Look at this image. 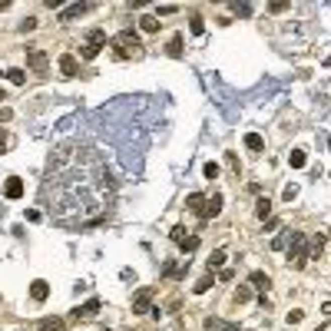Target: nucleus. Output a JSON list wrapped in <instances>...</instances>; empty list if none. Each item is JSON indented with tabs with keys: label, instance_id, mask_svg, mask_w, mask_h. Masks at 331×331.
I'll return each mask as SVG.
<instances>
[{
	"label": "nucleus",
	"instance_id": "15",
	"mask_svg": "<svg viewBox=\"0 0 331 331\" xmlns=\"http://www.w3.org/2000/svg\"><path fill=\"white\" fill-rule=\"evenodd\" d=\"M219 212H222V196H212L209 205H205V219H215Z\"/></svg>",
	"mask_w": 331,
	"mask_h": 331
},
{
	"label": "nucleus",
	"instance_id": "4",
	"mask_svg": "<svg viewBox=\"0 0 331 331\" xmlns=\"http://www.w3.org/2000/svg\"><path fill=\"white\" fill-rule=\"evenodd\" d=\"M27 63H30L37 73H47V70H50L47 53H43V50H37V47H33V50H27Z\"/></svg>",
	"mask_w": 331,
	"mask_h": 331
},
{
	"label": "nucleus",
	"instance_id": "36",
	"mask_svg": "<svg viewBox=\"0 0 331 331\" xmlns=\"http://www.w3.org/2000/svg\"><path fill=\"white\" fill-rule=\"evenodd\" d=\"M328 146H331V139H328Z\"/></svg>",
	"mask_w": 331,
	"mask_h": 331
},
{
	"label": "nucleus",
	"instance_id": "18",
	"mask_svg": "<svg viewBox=\"0 0 331 331\" xmlns=\"http://www.w3.org/2000/svg\"><path fill=\"white\" fill-rule=\"evenodd\" d=\"M245 146H249V149H255V152H259V149H265V139H262L259 133H249V136H245Z\"/></svg>",
	"mask_w": 331,
	"mask_h": 331
},
{
	"label": "nucleus",
	"instance_id": "9",
	"mask_svg": "<svg viewBox=\"0 0 331 331\" xmlns=\"http://www.w3.org/2000/svg\"><path fill=\"white\" fill-rule=\"evenodd\" d=\"M87 10H90V4H70L66 10H60V20H63V24L66 20H76V17H83Z\"/></svg>",
	"mask_w": 331,
	"mask_h": 331
},
{
	"label": "nucleus",
	"instance_id": "12",
	"mask_svg": "<svg viewBox=\"0 0 331 331\" xmlns=\"http://www.w3.org/2000/svg\"><path fill=\"white\" fill-rule=\"evenodd\" d=\"M4 196H7V199H20V196H24V182H20V179H7Z\"/></svg>",
	"mask_w": 331,
	"mask_h": 331
},
{
	"label": "nucleus",
	"instance_id": "19",
	"mask_svg": "<svg viewBox=\"0 0 331 331\" xmlns=\"http://www.w3.org/2000/svg\"><path fill=\"white\" fill-rule=\"evenodd\" d=\"M288 162H292V169H301V166L308 162V156L301 149H292V152H288Z\"/></svg>",
	"mask_w": 331,
	"mask_h": 331
},
{
	"label": "nucleus",
	"instance_id": "6",
	"mask_svg": "<svg viewBox=\"0 0 331 331\" xmlns=\"http://www.w3.org/2000/svg\"><path fill=\"white\" fill-rule=\"evenodd\" d=\"M96 311H100V301H96V298H90L83 308H76V311L70 315V321H87V318H93Z\"/></svg>",
	"mask_w": 331,
	"mask_h": 331
},
{
	"label": "nucleus",
	"instance_id": "24",
	"mask_svg": "<svg viewBox=\"0 0 331 331\" xmlns=\"http://www.w3.org/2000/svg\"><path fill=\"white\" fill-rule=\"evenodd\" d=\"M209 288H212V275H205V278H199V282H196V295H205Z\"/></svg>",
	"mask_w": 331,
	"mask_h": 331
},
{
	"label": "nucleus",
	"instance_id": "13",
	"mask_svg": "<svg viewBox=\"0 0 331 331\" xmlns=\"http://www.w3.org/2000/svg\"><path fill=\"white\" fill-rule=\"evenodd\" d=\"M103 43H106V33H103V30H90V37H87V47L100 53V47H103Z\"/></svg>",
	"mask_w": 331,
	"mask_h": 331
},
{
	"label": "nucleus",
	"instance_id": "11",
	"mask_svg": "<svg viewBox=\"0 0 331 331\" xmlns=\"http://www.w3.org/2000/svg\"><path fill=\"white\" fill-rule=\"evenodd\" d=\"M40 331H66V321L63 318H40Z\"/></svg>",
	"mask_w": 331,
	"mask_h": 331
},
{
	"label": "nucleus",
	"instance_id": "34",
	"mask_svg": "<svg viewBox=\"0 0 331 331\" xmlns=\"http://www.w3.org/2000/svg\"><path fill=\"white\" fill-rule=\"evenodd\" d=\"M7 142H10V139H7V136H4V133H0V152L7 149Z\"/></svg>",
	"mask_w": 331,
	"mask_h": 331
},
{
	"label": "nucleus",
	"instance_id": "10",
	"mask_svg": "<svg viewBox=\"0 0 331 331\" xmlns=\"http://www.w3.org/2000/svg\"><path fill=\"white\" fill-rule=\"evenodd\" d=\"M30 295H33V301H47V295H50V285L43 282V278H37V282L30 285Z\"/></svg>",
	"mask_w": 331,
	"mask_h": 331
},
{
	"label": "nucleus",
	"instance_id": "27",
	"mask_svg": "<svg viewBox=\"0 0 331 331\" xmlns=\"http://www.w3.org/2000/svg\"><path fill=\"white\" fill-rule=\"evenodd\" d=\"M249 298H252V292H249V288H235V305H245Z\"/></svg>",
	"mask_w": 331,
	"mask_h": 331
},
{
	"label": "nucleus",
	"instance_id": "21",
	"mask_svg": "<svg viewBox=\"0 0 331 331\" xmlns=\"http://www.w3.org/2000/svg\"><path fill=\"white\" fill-rule=\"evenodd\" d=\"M7 79L14 83V87H24V83H27V73L24 70H7Z\"/></svg>",
	"mask_w": 331,
	"mask_h": 331
},
{
	"label": "nucleus",
	"instance_id": "29",
	"mask_svg": "<svg viewBox=\"0 0 331 331\" xmlns=\"http://www.w3.org/2000/svg\"><path fill=\"white\" fill-rule=\"evenodd\" d=\"M219 278H222V282H232V278H235V272H232V268H219Z\"/></svg>",
	"mask_w": 331,
	"mask_h": 331
},
{
	"label": "nucleus",
	"instance_id": "28",
	"mask_svg": "<svg viewBox=\"0 0 331 331\" xmlns=\"http://www.w3.org/2000/svg\"><path fill=\"white\" fill-rule=\"evenodd\" d=\"M189 30H192V33H196V37H199V33H202V30H205V24H202V17H192V24H189Z\"/></svg>",
	"mask_w": 331,
	"mask_h": 331
},
{
	"label": "nucleus",
	"instance_id": "5",
	"mask_svg": "<svg viewBox=\"0 0 331 331\" xmlns=\"http://www.w3.org/2000/svg\"><path fill=\"white\" fill-rule=\"evenodd\" d=\"M149 305H152V288L136 292V298H133V311H136V315H146V311H149Z\"/></svg>",
	"mask_w": 331,
	"mask_h": 331
},
{
	"label": "nucleus",
	"instance_id": "25",
	"mask_svg": "<svg viewBox=\"0 0 331 331\" xmlns=\"http://www.w3.org/2000/svg\"><path fill=\"white\" fill-rule=\"evenodd\" d=\"M202 173H205V179H215V176H219V162H205Z\"/></svg>",
	"mask_w": 331,
	"mask_h": 331
},
{
	"label": "nucleus",
	"instance_id": "2",
	"mask_svg": "<svg viewBox=\"0 0 331 331\" xmlns=\"http://www.w3.org/2000/svg\"><path fill=\"white\" fill-rule=\"evenodd\" d=\"M288 259H292V265H295V268H305V265H308V238L301 235V232H292Z\"/></svg>",
	"mask_w": 331,
	"mask_h": 331
},
{
	"label": "nucleus",
	"instance_id": "1",
	"mask_svg": "<svg viewBox=\"0 0 331 331\" xmlns=\"http://www.w3.org/2000/svg\"><path fill=\"white\" fill-rule=\"evenodd\" d=\"M113 43H116V56H123V60H126V56H139V53H142L139 37H136L133 30H123L116 40H113Z\"/></svg>",
	"mask_w": 331,
	"mask_h": 331
},
{
	"label": "nucleus",
	"instance_id": "31",
	"mask_svg": "<svg viewBox=\"0 0 331 331\" xmlns=\"http://www.w3.org/2000/svg\"><path fill=\"white\" fill-rule=\"evenodd\" d=\"M285 7H288V4H285V0H275V4H272V7H268V10H272V14H282Z\"/></svg>",
	"mask_w": 331,
	"mask_h": 331
},
{
	"label": "nucleus",
	"instance_id": "23",
	"mask_svg": "<svg viewBox=\"0 0 331 331\" xmlns=\"http://www.w3.org/2000/svg\"><path fill=\"white\" fill-rule=\"evenodd\" d=\"M169 56H176V60L182 56V37H173V40H169Z\"/></svg>",
	"mask_w": 331,
	"mask_h": 331
},
{
	"label": "nucleus",
	"instance_id": "32",
	"mask_svg": "<svg viewBox=\"0 0 331 331\" xmlns=\"http://www.w3.org/2000/svg\"><path fill=\"white\" fill-rule=\"evenodd\" d=\"M33 27H37V20H33V17H27L24 24H20V30H24V33H27V30H33Z\"/></svg>",
	"mask_w": 331,
	"mask_h": 331
},
{
	"label": "nucleus",
	"instance_id": "3",
	"mask_svg": "<svg viewBox=\"0 0 331 331\" xmlns=\"http://www.w3.org/2000/svg\"><path fill=\"white\" fill-rule=\"evenodd\" d=\"M173 242L179 245L182 252H196V249H199V238H196V235H186V229H182V225H176V229H173Z\"/></svg>",
	"mask_w": 331,
	"mask_h": 331
},
{
	"label": "nucleus",
	"instance_id": "22",
	"mask_svg": "<svg viewBox=\"0 0 331 331\" xmlns=\"http://www.w3.org/2000/svg\"><path fill=\"white\" fill-rule=\"evenodd\" d=\"M222 265H225V252H222V249H215L212 259H209V272H212V268H222Z\"/></svg>",
	"mask_w": 331,
	"mask_h": 331
},
{
	"label": "nucleus",
	"instance_id": "33",
	"mask_svg": "<svg viewBox=\"0 0 331 331\" xmlns=\"http://www.w3.org/2000/svg\"><path fill=\"white\" fill-rule=\"evenodd\" d=\"M159 14H162V17H166V14H176V4H162V7H159Z\"/></svg>",
	"mask_w": 331,
	"mask_h": 331
},
{
	"label": "nucleus",
	"instance_id": "20",
	"mask_svg": "<svg viewBox=\"0 0 331 331\" xmlns=\"http://www.w3.org/2000/svg\"><path fill=\"white\" fill-rule=\"evenodd\" d=\"M255 215H259V219H268V215H272V202H268V199H259V202H255Z\"/></svg>",
	"mask_w": 331,
	"mask_h": 331
},
{
	"label": "nucleus",
	"instance_id": "8",
	"mask_svg": "<svg viewBox=\"0 0 331 331\" xmlns=\"http://www.w3.org/2000/svg\"><path fill=\"white\" fill-rule=\"evenodd\" d=\"M60 73H63V76H76V73H79V63H76V56H73V53L60 56Z\"/></svg>",
	"mask_w": 331,
	"mask_h": 331
},
{
	"label": "nucleus",
	"instance_id": "30",
	"mask_svg": "<svg viewBox=\"0 0 331 331\" xmlns=\"http://www.w3.org/2000/svg\"><path fill=\"white\" fill-rule=\"evenodd\" d=\"M305 318V311H288V324H298Z\"/></svg>",
	"mask_w": 331,
	"mask_h": 331
},
{
	"label": "nucleus",
	"instance_id": "35",
	"mask_svg": "<svg viewBox=\"0 0 331 331\" xmlns=\"http://www.w3.org/2000/svg\"><path fill=\"white\" fill-rule=\"evenodd\" d=\"M0 100H4V93H0Z\"/></svg>",
	"mask_w": 331,
	"mask_h": 331
},
{
	"label": "nucleus",
	"instance_id": "26",
	"mask_svg": "<svg viewBox=\"0 0 331 331\" xmlns=\"http://www.w3.org/2000/svg\"><path fill=\"white\" fill-rule=\"evenodd\" d=\"M225 166H229L235 176H238V169H242V166H238V159H235V152H225Z\"/></svg>",
	"mask_w": 331,
	"mask_h": 331
},
{
	"label": "nucleus",
	"instance_id": "7",
	"mask_svg": "<svg viewBox=\"0 0 331 331\" xmlns=\"http://www.w3.org/2000/svg\"><path fill=\"white\" fill-rule=\"evenodd\" d=\"M186 205H189V212H196L199 219H205V205H209V199L199 196V192H192V196L186 199Z\"/></svg>",
	"mask_w": 331,
	"mask_h": 331
},
{
	"label": "nucleus",
	"instance_id": "14",
	"mask_svg": "<svg viewBox=\"0 0 331 331\" xmlns=\"http://www.w3.org/2000/svg\"><path fill=\"white\" fill-rule=\"evenodd\" d=\"M249 282H252L255 288L262 292V295H265V292H268V285H272V282H268V275H265V272H252V275H249Z\"/></svg>",
	"mask_w": 331,
	"mask_h": 331
},
{
	"label": "nucleus",
	"instance_id": "16",
	"mask_svg": "<svg viewBox=\"0 0 331 331\" xmlns=\"http://www.w3.org/2000/svg\"><path fill=\"white\" fill-rule=\"evenodd\" d=\"M139 27H142V33H156L159 30V20L152 14H146V17H139Z\"/></svg>",
	"mask_w": 331,
	"mask_h": 331
},
{
	"label": "nucleus",
	"instance_id": "17",
	"mask_svg": "<svg viewBox=\"0 0 331 331\" xmlns=\"http://www.w3.org/2000/svg\"><path fill=\"white\" fill-rule=\"evenodd\" d=\"M321 249H324V238L315 235L311 242H308V259H318V255H321Z\"/></svg>",
	"mask_w": 331,
	"mask_h": 331
}]
</instances>
